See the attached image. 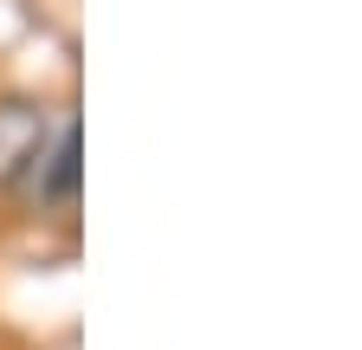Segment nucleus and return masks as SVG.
Instances as JSON below:
<instances>
[{
	"instance_id": "1",
	"label": "nucleus",
	"mask_w": 362,
	"mask_h": 350,
	"mask_svg": "<svg viewBox=\"0 0 362 350\" xmlns=\"http://www.w3.org/2000/svg\"><path fill=\"white\" fill-rule=\"evenodd\" d=\"M45 149H52V111L33 98H0V188L26 182Z\"/></svg>"
},
{
	"instance_id": "2",
	"label": "nucleus",
	"mask_w": 362,
	"mask_h": 350,
	"mask_svg": "<svg viewBox=\"0 0 362 350\" xmlns=\"http://www.w3.org/2000/svg\"><path fill=\"white\" fill-rule=\"evenodd\" d=\"M39 169H52V175L39 182V195H45V201H71V188H78V130H59L52 149L39 156Z\"/></svg>"
}]
</instances>
